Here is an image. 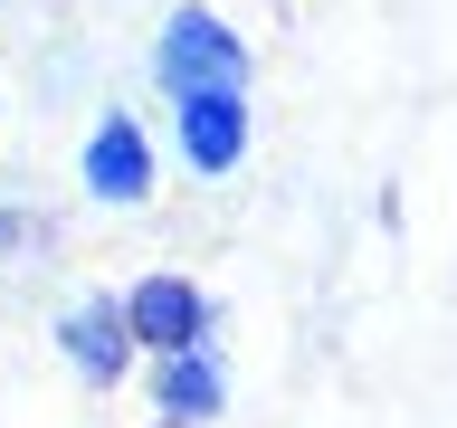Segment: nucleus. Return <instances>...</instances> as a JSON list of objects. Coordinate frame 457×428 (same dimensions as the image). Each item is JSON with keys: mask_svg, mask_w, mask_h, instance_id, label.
<instances>
[{"mask_svg": "<svg viewBox=\"0 0 457 428\" xmlns=\"http://www.w3.org/2000/svg\"><path fill=\"white\" fill-rule=\"evenodd\" d=\"M77 200L86 210H153L162 200V143L134 105H96L77 134Z\"/></svg>", "mask_w": 457, "mask_h": 428, "instance_id": "2", "label": "nucleus"}, {"mask_svg": "<svg viewBox=\"0 0 457 428\" xmlns=\"http://www.w3.org/2000/svg\"><path fill=\"white\" fill-rule=\"evenodd\" d=\"M162 134H171V162L191 171L200 191H228L257 152V105L228 95V86H200V95H171L162 105Z\"/></svg>", "mask_w": 457, "mask_h": 428, "instance_id": "3", "label": "nucleus"}, {"mask_svg": "<svg viewBox=\"0 0 457 428\" xmlns=\"http://www.w3.org/2000/svg\"><path fill=\"white\" fill-rule=\"evenodd\" d=\"M114 314H124L134 352H181V342L220 333V305H210V285L191 267H143L134 285H114Z\"/></svg>", "mask_w": 457, "mask_h": 428, "instance_id": "6", "label": "nucleus"}, {"mask_svg": "<svg viewBox=\"0 0 457 428\" xmlns=\"http://www.w3.org/2000/svg\"><path fill=\"white\" fill-rule=\"evenodd\" d=\"M143 77H153V95H200V86H228V95H248L257 86V48L248 29L228 20V10H210V0H171L162 29L143 38Z\"/></svg>", "mask_w": 457, "mask_h": 428, "instance_id": "1", "label": "nucleus"}, {"mask_svg": "<svg viewBox=\"0 0 457 428\" xmlns=\"http://www.w3.org/2000/svg\"><path fill=\"white\" fill-rule=\"evenodd\" d=\"M48 352L77 371L86 391H124L134 381V333H124V314H114V285H77V295H57L48 305Z\"/></svg>", "mask_w": 457, "mask_h": 428, "instance_id": "5", "label": "nucleus"}, {"mask_svg": "<svg viewBox=\"0 0 457 428\" xmlns=\"http://www.w3.org/2000/svg\"><path fill=\"white\" fill-rule=\"evenodd\" d=\"M134 371H143V419H153V428H220L228 399H238L220 333L181 342V352H143Z\"/></svg>", "mask_w": 457, "mask_h": 428, "instance_id": "4", "label": "nucleus"}, {"mask_svg": "<svg viewBox=\"0 0 457 428\" xmlns=\"http://www.w3.org/2000/svg\"><path fill=\"white\" fill-rule=\"evenodd\" d=\"M0 114H10V77H0Z\"/></svg>", "mask_w": 457, "mask_h": 428, "instance_id": "8", "label": "nucleus"}, {"mask_svg": "<svg viewBox=\"0 0 457 428\" xmlns=\"http://www.w3.org/2000/svg\"><path fill=\"white\" fill-rule=\"evenodd\" d=\"M57 257V210L38 200H0V276H29Z\"/></svg>", "mask_w": 457, "mask_h": 428, "instance_id": "7", "label": "nucleus"}]
</instances>
